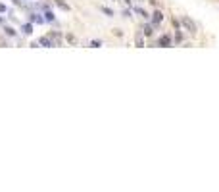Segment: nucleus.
I'll return each instance as SVG.
<instances>
[{
    "label": "nucleus",
    "instance_id": "nucleus-1",
    "mask_svg": "<svg viewBox=\"0 0 219 192\" xmlns=\"http://www.w3.org/2000/svg\"><path fill=\"white\" fill-rule=\"evenodd\" d=\"M181 23L187 27V31H190V33H194V31H196V23H194L192 19L188 17V15H185V17L181 19Z\"/></svg>",
    "mask_w": 219,
    "mask_h": 192
},
{
    "label": "nucleus",
    "instance_id": "nucleus-2",
    "mask_svg": "<svg viewBox=\"0 0 219 192\" xmlns=\"http://www.w3.org/2000/svg\"><path fill=\"white\" fill-rule=\"evenodd\" d=\"M161 19H163V13H161L160 10H156L154 15H152V21H154L156 25H158V23H161Z\"/></svg>",
    "mask_w": 219,
    "mask_h": 192
},
{
    "label": "nucleus",
    "instance_id": "nucleus-3",
    "mask_svg": "<svg viewBox=\"0 0 219 192\" xmlns=\"http://www.w3.org/2000/svg\"><path fill=\"white\" fill-rule=\"evenodd\" d=\"M39 44H42V46H46V48H52V42H50V38H46V37H40V40H39Z\"/></svg>",
    "mask_w": 219,
    "mask_h": 192
},
{
    "label": "nucleus",
    "instance_id": "nucleus-4",
    "mask_svg": "<svg viewBox=\"0 0 219 192\" xmlns=\"http://www.w3.org/2000/svg\"><path fill=\"white\" fill-rule=\"evenodd\" d=\"M160 44L161 46H171V38H169L167 35H163V37L160 38Z\"/></svg>",
    "mask_w": 219,
    "mask_h": 192
},
{
    "label": "nucleus",
    "instance_id": "nucleus-5",
    "mask_svg": "<svg viewBox=\"0 0 219 192\" xmlns=\"http://www.w3.org/2000/svg\"><path fill=\"white\" fill-rule=\"evenodd\" d=\"M56 4H58V6L62 8V10H65V12H69V6H67V4H65L64 0H56Z\"/></svg>",
    "mask_w": 219,
    "mask_h": 192
},
{
    "label": "nucleus",
    "instance_id": "nucleus-6",
    "mask_svg": "<svg viewBox=\"0 0 219 192\" xmlns=\"http://www.w3.org/2000/svg\"><path fill=\"white\" fill-rule=\"evenodd\" d=\"M23 33H25V35H31V33H33V27H31V23L23 25Z\"/></svg>",
    "mask_w": 219,
    "mask_h": 192
},
{
    "label": "nucleus",
    "instance_id": "nucleus-7",
    "mask_svg": "<svg viewBox=\"0 0 219 192\" xmlns=\"http://www.w3.org/2000/svg\"><path fill=\"white\" fill-rule=\"evenodd\" d=\"M133 10H135V12L138 13V15H142V17H148V13L144 12V10H142V8H133Z\"/></svg>",
    "mask_w": 219,
    "mask_h": 192
},
{
    "label": "nucleus",
    "instance_id": "nucleus-8",
    "mask_svg": "<svg viewBox=\"0 0 219 192\" xmlns=\"http://www.w3.org/2000/svg\"><path fill=\"white\" fill-rule=\"evenodd\" d=\"M152 33H154V29H152L150 25H146V27H144V35H146V37H150Z\"/></svg>",
    "mask_w": 219,
    "mask_h": 192
},
{
    "label": "nucleus",
    "instance_id": "nucleus-9",
    "mask_svg": "<svg viewBox=\"0 0 219 192\" xmlns=\"http://www.w3.org/2000/svg\"><path fill=\"white\" fill-rule=\"evenodd\" d=\"M102 12L106 13V15H114V12H112L110 8H106V6H102Z\"/></svg>",
    "mask_w": 219,
    "mask_h": 192
},
{
    "label": "nucleus",
    "instance_id": "nucleus-10",
    "mask_svg": "<svg viewBox=\"0 0 219 192\" xmlns=\"http://www.w3.org/2000/svg\"><path fill=\"white\" fill-rule=\"evenodd\" d=\"M33 21H37V23H42V21H44V19L40 17V15H37V13H35V15H33Z\"/></svg>",
    "mask_w": 219,
    "mask_h": 192
},
{
    "label": "nucleus",
    "instance_id": "nucleus-11",
    "mask_svg": "<svg viewBox=\"0 0 219 192\" xmlns=\"http://www.w3.org/2000/svg\"><path fill=\"white\" fill-rule=\"evenodd\" d=\"M44 15H46V19H48V21H52V19H54V13H52V12H48V10H46V13H44Z\"/></svg>",
    "mask_w": 219,
    "mask_h": 192
},
{
    "label": "nucleus",
    "instance_id": "nucleus-12",
    "mask_svg": "<svg viewBox=\"0 0 219 192\" xmlns=\"http://www.w3.org/2000/svg\"><path fill=\"white\" fill-rule=\"evenodd\" d=\"M136 46H144V40H142V37H136Z\"/></svg>",
    "mask_w": 219,
    "mask_h": 192
},
{
    "label": "nucleus",
    "instance_id": "nucleus-13",
    "mask_svg": "<svg viewBox=\"0 0 219 192\" xmlns=\"http://www.w3.org/2000/svg\"><path fill=\"white\" fill-rule=\"evenodd\" d=\"M90 44H92V48H98V46H102V42H100V40H92Z\"/></svg>",
    "mask_w": 219,
    "mask_h": 192
},
{
    "label": "nucleus",
    "instance_id": "nucleus-14",
    "mask_svg": "<svg viewBox=\"0 0 219 192\" xmlns=\"http://www.w3.org/2000/svg\"><path fill=\"white\" fill-rule=\"evenodd\" d=\"M67 40H69L71 44H75V42H77V40H75V37H73V35H67Z\"/></svg>",
    "mask_w": 219,
    "mask_h": 192
},
{
    "label": "nucleus",
    "instance_id": "nucleus-15",
    "mask_svg": "<svg viewBox=\"0 0 219 192\" xmlns=\"http://www.w3.org/2000/svg\"><path fill=\"white\" fill-rule=\"evenodd\" d=\"M6 33H8V35H10V37H12V35H15V31H13L12 27H8V29H6Z\"/></svg>",
    "mask_w": 219,
    "mask_h": 192
},
{
    "label": "nucleus",
    "instance_id": "nucleus-16",
    "mask_svg": "<svg viewBox=\"0 0 219 192\" xmlns=\"http://www.w3.org/2000/svg\"><path fill=\"white\" fill-rule=\"evenodd\" d=\"M0 12H6V6H4V4H0Z\"/></svg>",
    "mask_w": 219,
    "mask_h": 192
},
{
    "label": "nucleus",
    "instance_id": "nucleus-17",
    "mask_svg": "<svg viewBox=\"0 0 219 192\" xmlns=\"http://www.w3.org/2000/svg\"><path fill=\"white\" fill-rule=\"evenodd\" d=\"M125 2H127V4H131V0H125Z\"/></svg>",
    "mask_w": 219,
    "mask_h": 192
},
{
    "label": "nucleus",
    "instance_id": "nucleus-18",
    "mask_svg": "<svg viewBox=\"0 0 219 192\" xmlns=\"http://www.w3.org/2000/svg\"><path fill=\"white\" fill-rule=\"evenodd\" d=\"M0 21H2V17H0Z\"/></svg>",
    "mask_w": 219,
    "mask_h": 192
}]
</instances>
